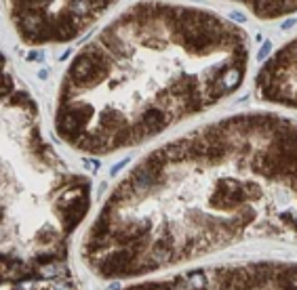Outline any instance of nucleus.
<instances>
[{
    "mask_svg": "<svg viewBox=\"0 0 297 290\" xmlns=\"http://www.w3.org/2000/svg\"><path fill=\"white\" fill-rule=\"evenodd\" d=\"M158 179H160V170L154 168V166H150L148 162H144L142 166H139V168L131 175V181H129V183H131L133 192H135L137 195H146L156 183H158Z\"/></svg>",
    "mask_w": 297,
    "mask_h": 290,
    "instance_id": "f03ea898",
    "label": "nucleus"
},
{
    "mask_svg": "<svg viewBox=\"0 0 297 290\" xmlns=\"http://www.w3.org/2000/svg\"><path fill=\"white\" fill-rule=\"evenodd\" d=\"M278 288L280 290H297V267H287L278 276Z\"/></svg>",
    "mask_w": 297,
    "mask_h": 290,
    "instance_id": "423d86ee",
    "label": "nucleus"
},
{
    "mask_svg": "<svg viewBox=\"0 0 297 290\" xmlns=\"http://www.w3.org/2000/svg\"><path fill=\"white\" fill-rule=\"evenodd\" d=\"M295 23H297V19H295V17H293V19H287V21L283 23V30H289V28H293Z\"/></svg>",
    "mask_w": 297,
    "mask_h": 290,
    "instance_id": "4468645a",
    "label": "nucleus"
},
{
    "mask_svg": "<svg viewBox=\"0 0 297 290\" xmlns=\"http://www.w3.org/2000/svg\"><path fill=\"white\" fill-rule=\"evenodd\" d=\"M11 89H13V82H11V78L9 76H4L2 78V95H11Z\"/></svg>",
    "mask_w": 297,
    "mask_h": 290,
    "instance_id": "9b49d317",
    "label": "nucleus"
},
{
    "mask_svg": "<svg viewBox=\"0 0 297 290\" xmlns=\"http://www.w3.org/2000/svg\"><path fill=\"white\" fill-rule=\"evenodd\" d=\"M171 257H173V248L154 244V248H152V261H154V265L169 263V261H171Z\"/></svg>",
    "mask_w": 297,
    "mask_h": 290,
    "instance_id": "0eeeda50",
    "label": "nucleus"
},
{
    "mask_svg": "<svg viewBox=\"0 0 297 290\" xmlns=\"http://www.w3.org/2000/svg\"><path fill=\"white\" fill-rule=\"evenodd\" d=\"M230 17H232L234 21H240V23H245V15H240V13H232Z\"/></svg>",
    "mask_w": 297,
    "mask_h": 290,
    "instance_id": "2eb2a0df",
    "label": "nucleus"
},
{
    "mask_svg": "<svg viewBox=\"0 0 297 290\" xmlns=\"http://www.w3.org/2000/svg\"><path fill=\"white\" fill-rule=\"evenodd\" d=\"M51 290H74L72 286L68 284V282H57V284H53V288Z\"/></svg>",
    "mask_w": 297,
    "mask_h": 290,
    "instance_id": "f8f14e48",
    "label": "nucleus"
},
{
    "mask_svg": "<svg viewBox=\"0 0 297 290\" xmlns=\"http://www.w3.org/2000/svg\"><path fill=\"white\" fill-rule=\"evenodd\" d=\"M162 154L167 156L169 162H182L186 158H192V143L187 141H173L162 147Z\"/></svg>",
    "mask_w": 297,
    "mask_h": 290,
    "instance_id": "20e7f679",
    "label": "nucleus"
},
{
    "mask_svg": "<svg viewBox=\"0 0 297 290\" xmlns=\"http://www.w3.org/2000/svg\"><path fill=\"white\" fill-rule=\"evenodd\" d=\"M186 284L190 290H202V288H207V276L202 271H194V273L187 276Z\"/></svg>",
    "mask_w": 297,
    "mask_h": 290,
    "instance_id": "6e6552de",
    "label": "nucleus"
},
{
    "mask_svg": "<svg viewBox=\"0 0 297 290\" xmlns=\"http://www.w3.org/2000/svg\"><path fill=\"white\" fill-rule=\"evenodd\" d=\"M127 162H129V158H124V160H120L118 164H116V166L112 168V175H116V172H118L120 168H124V166H127Z\"/></svg>",
    "mask_w": 297,
    "mask_h": 290,
    "instance_id": "ddd939ff",
    "label": "nucleus"
},
{
    "mask_svg": "<svg viewBox=\"0 0 297 290\" xmlns=\"http://www.w3.org/2000/svg\"><path fill=\"white\" fill-rule=\"evenodd\" d=\"M249 276H251L253 284L263 286L265 282L272 280V276H274V265H270V263H253L251 267H249Z\"/></svg>",
    "mask_w": 297,
    "mask_h": 290,
    "instance_id": "39448f33",
    "label": "nucleus"
},
{
    "mask_svg": "<svg viewBox=\"0 0 297 290\" xmlns=\"http://www.w3.org/2000/svg\"><path fill=\"white\" fill-rule=\"evenodd\" d=\"M242 72H245V67H240V64H234L230 67L223 65L213 78V97L217 99L225 93H232L242 82Z\"/></svg>",
    "mask_w": 297,
    "mask_h": 290,
    "instance_id": "f257e3e1",
    "label": "nucleus"
},
{
    "mask_svg": "<svg viewBox=\"0 0 297 290\" xmlns=\"http://www.w3.org/2000/svg\"><path fill=\"white\" fill-rule=\"evenodd\" d=\"M167 122H169L167 114L162 112V109H154L152 107V109H146V112H144L142 120H139V127L144 129L146 137H148V135H154V132L162 130L167 127Z\"/></svg>",
    "mask_w": 297,
    "mask_h": 290,
    "instance_id": "7ed1b4c3",
    "label": "nucleus"
},
{
    "mask_svg": "<svg viewBox=\"0 0 297 290\" xmlns=\"http://www.w3.org/2000/svg\"><path fill=\"white\" fill-rule=\"evenodd\" d=\"M242 190H245V193H247V198H251V200H255V198H260V187H257L255 183H245L242 185Z\"/></svg>",
    "mask_w": 297,
    "mask_h": 290,
    "instance_id": "1a4fd4ad",
    "label": "nucleus"
},
{
    "mask_svg": "<svg viewBox=\"0 0 297 290\" xmlns=\"http://www.w3.org/2000/svg\"><path fill=\"white\" fill-rule=\"evenodd\" d=\"M270 51H272V42H270V40H265V42L261 44L260 53H257V59H260V61H263V59H265V57H268V55H270Z\"/></svg>",
    "mask_w": 297,
    "mask_h": 290,
    "instance_id": "9d476101",
    "label": "nucleus"
},
{
    "mask_svg": "<svg viewBox=\"0 0 297 290\" xmlns=\"http://www.w3.org/2000/svg\"><path fill=\"white\" fill-rule=\"evenodd\" d=\"M46 76H49V69H40V72H38V78H40V80H46Z\"/></svg>",
    "mask_w": 297,
    "mask_h": 290,
    "instance_id": "dca6fc26",
    "label": "nucleus"
}]
</instances>
